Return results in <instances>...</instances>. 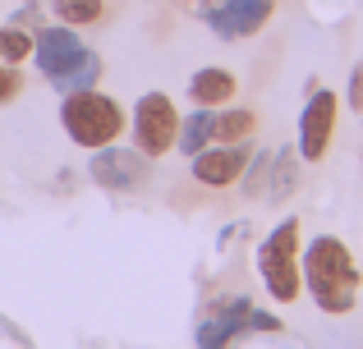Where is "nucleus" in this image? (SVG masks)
I'll use <instances>...</instances> for the list:
<instances>
[{
	"instance_id": "obj_3",
	"label": "nucleus",
	"mask_w": 363,
	"mask_h": 349,
	"mask_svg": "<svg viewBox=\"0 0 363 349\" xmlns=\"http://www.w3.org/2000/svg\"><path fill=\"white\" fill-rule=\"evenodd\" d=\"M257 271H262V285L272 299L281 304H294L299 299V221H281L257 248Z\"/></svg>"
},
{
	"instance_id": "obj_10",
	"label": "nucleus",
	"mask_w": 363,
	"mask_h": 349,
	"mask_svg": "<svg viewBox=\"0 0 363 349\" xmlns=\"http://www.w3.org/2000/svg\"><path fill=\"white\" fill-rule=\"evenodd\" d=\"M248 166V152L244 147H230V143H212V152H194V179L207 188H225L244 175Z\"/></svg>"
},
{
	"instance_id": "obj_12",
	"label": "nucleus",
	"mask_w": 363,
	"mask_h": 349,
	"mask_svg": "<svg viewBox=\"0 0 363 349\" xmlns=\"http://www.w3.org/2000/svg\"><path fill=\"white\" fill-rule=\"evenodd\" d=\"M257 129L253 110H212V143H244Z\"/></svg>"
},
{
	"instance_id": "obj_15",
	"label": "nucleus",
	"mask_w": 363,
	"mask_h": 349,
	"mask_svg": "<svg viewBox=\"0 0 363 349\" xmlns=\"http://www.w3.org/2000/svg\"><path fill=\"white\" fill-rule=\"evenodd\" d=\"M55 14L65 18V23H97L101 18V0H55Z\"/></svg>"
},
{
	"instance_id": "obj_2",
	"label": "nucleus",
	"mask_w": 363,
	"mask_h": 349,
	"mask_svg": "<svg viewBox=\"0 0 363 349\" xmlns=\"http://www.w3.org/2000/svg\"><path fill=\"white\" fill-rule=\"evenodd\" d=\"M60 125L69 129V138L79 147H106V143H116V138H120L124 110H120V101H111V97H101V92L83 88V92H69V97H65Z\"/></svg>"
},
{
	"instance_id": "obj_1",
	"label": "nucleus",
	"mask_w": 363,
	"mask_h": 349,
	"mask_svg": "<svg viewBox=\"0 0 363 349\" xmlns=\"http://www.w3.org/2000/svg\"><path fill=\"white\" fill-rule=\"evenodd\" d=\"M303 280L313 290V304L322 313H350L359 304V267L354 253L336 234H318L313 248L303 253Z\"/></svg>"
},
{
	"instance_id": "obj_9",
	"label": "nucleus",
	"mask_w": 363,
	"mask_h": 349,
	"mask_svg": "<svg viewBox=\"0 0 363 349\" xmlns=\"http://www.w3.org/2000/svg\"><path fill=\"white\" fill-rule=\"evenodd\" d=\"M33 55H37V69H42L46 79H65L88 51H83L79 33H69V28H42L37 42H33Z\"/></svg>"
},
{
	"instance_id": "obj_8",
	"label": "nucleus",
	"mask_w": 363,
	"mask_h": 349,
	"mask_svg": "<svg viewBox=\"0 0 363 349\" xmlns=\"http://www.w3.org/2000/svg\"><path fill=\"white\" fill-rule=\"evenodd\" d=\"M92 179L101 188H116V193H129L147 179V161L143 152H129V147H92Z\"/></svg>"
},
{
	"instance_id": "obj_19",
	"label": "nucleus",
	"mask_w": 363,
	"mask_h": 349,
	"mask_svg": "<svg viewBox=\"0 0 363 349\" xmlns=\"http://www.w3.org/2000/svg\"><path fill=\"white\" fill-rule=\"evenodd\" d=\"M350 101L363 110V69H354V79H350Z\"/></svg>"
},
{
	"instance_id": "obj_11",
	"label": "nucleus",
	"mask_w": 363,
	"mask_h": 349,
	"mask_svg": "<svg viewBox=\"0 0 363 349\" xmlns=\"http://www.w3.org/2000/svg\"><path fill=\"white\" fill-rule=\"evenodd\" d=\"M189 97H194L198 106H225V101L235 97L230 69H198L194 83H189Z\"/></svg>"
},
{
	"instance_id": "obj_14",
	"label": "nucleus",
	"mask_w": 363,
	"mask_h": 349,
	"mask_svg": "<svg viewBox=\"0 0 363 349\" xmlns=\"http://www.w3.org/2000/svg\"><path fill=\"white\" fill-rule=\"evenodd\" d=\"M97 74H101V60L88 51V55H83V60L74 64L69 74H65V79H51V83H55L60 92H83V88H92V83H97Z\"/></svg>"
},
{
	"instance_id": "obj_13",
	"label": "nucleus",
	"mask_w": 363,
	"mask_h": 349,
	"mask_svg": "<svg viewBox=\"0 0 363 349\" xmlns=\"http://www.w3.org/2000/svg\"><path fill=\"white\" fill-rule=\"evenodd\" d=\"M179 152H203L207 143H212V106H203V110H194V115L184 120V125H179Z\"/></svg>"
},
{
	"instance_id": "obj_20",
	"label": "nucleus",
	"mask_w": 363,
	"mask_h": 349,
	"mask_svg": "<svg viewBox=\"0 0 363 349\" xmlns=\"http://www.w3.org/2000/svg\"><path fill=\"white\" fill-rule=\"evenodd\" d=\"M267 161H272V156H257V171H253V179H248V193H262V171H267Z\"/></svg>"
},
{
	"instance_id": "obj_17",
	"label": "nucleus",
	"mask_w": 363,
	"mask_h": 349,
	"mask_svg": "<svg viewBox=\"0 0 363 349\" xmlns=\"http://www.w3.org/2000/svg\"><path fill=\"white\" fill-rule=\"evenodd\" d=\"M299 184V171H294V161H290V152H281V171H276V184L267 188V198H276V202H281L285 193H290V188Z\"/></svg>"
},
{
	"instance_id": "obj_5",
	"label": "nucleus",
	"mask_w": 363,
	"mask_h": 349,
	"mask_svg": "<svg viewBox=\"0 0 363 349\" xmlns=\"http://www.w3.org/2000/svg\"><path fill=\"white\" fill-rule=\"evenodd\" d=\"M248 331H281V322H276L272 313H262V308H253L248 299H225V304H216V317L212 322L198 326V345H230L235 336H248Z\"/></svg>"
},
{
	"instance_id": "obj_4",
	"label": "nucleus",
	"mask_w": 363,
	"mask_h": 349,
	"mask_svg": "<svg viewBox=\"0 0 363 349\" xmlns=\"http://www.w3.org/2000/svg\"><path fill=\"white\" fill-rule=\"evenodd\" d=\"M133 134H138V152L143 156H166L175 147L179 134V110L170 106L166 92H147L133 110Z\"/></svg>"
},
{
	"instance_id": "obj_6",
	"label": "nucleus",
	"mask_w": 363,
	"mask_h": 349,
	"mask_svg": "<svg viewBox=\"0 0 363 349\" xmlns=\"http://www.w3.org/2000/svg\"><path fill=\"white\" fill-rule=\"evenodd\" d=\"M336 110H340V101H336V92H313L308 97V106H303V120H299V152H303V161H322L327 156V147H331V134H336Z\"/></svg>"
},
{
	"instance_id": "obj_7",
	"label": "nucleus",
	"mask_w": 363,
	"mask_h": 349,
	"mask_svg": "<svg viewBox=\"0 0 363 349\" xmlns=\"http://www.w3.org/2000/svg\"><path fill=\"white\" fill-rule=\"evenodd\" d=\"M272 9H276V0H216L207 9V23H212L216 37L240 42V37H253L272 18Z\"/></svg>"
},
{
	"instance_id": "obj_18",
	"label": "nucleus",
	"mask_w": 363,
	"mask_h": 349,
	"mask_svg": "<svg viewBox=\"0 0 363 349\" xmlns=\"http://www.w3.org/2000/svg\"><path fill=\"white\" fill-rule=\"evenodd\" d=\"M14 97H18V74L0 60V106H5V101H14Z\"/></svg>"
},
{
	"instance_id": "obj_21",
	"label": "nucleus",
	"mask_w": 363,
	"mask_h": 349,
	"mask_svg": "<svg viewBox=\"0 0 363 349\" xmlns=\"http://www.w3.org/2000/svg\"><path fill=\"white\" fill-rule=\"evenodd\" d=\"M359 69H363V64H359Z\"/></svg>"
},
{
	"instance_id": "obj_16",
	"label": "nucleus",
	"mask_w": 363,
	"mask_h": 349,
	"mask_svg": "<svg viewBox=\"0 0 363 349\" xmlns=\"http://www.w3.org/2000/svg\"><path fill=\"white\" fill-rule=\"evenodd\" d=\"M23 55H33V37L18 33V28H0V60H5V64H18Z\"/></svg>"
}]
</instances>
